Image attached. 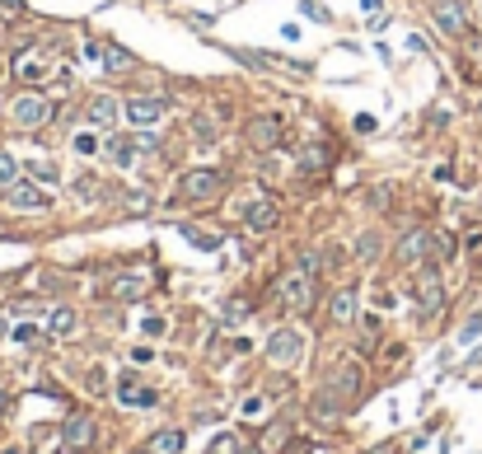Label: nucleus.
Listing matches in <instances>:
<instances>
[{"mask_svg": "<svg viewBox=\"0 0 482 454\" xmlns=\"http://www.w3.org/2000/svg\"><path fill=\"white\" fill-rule=\"evenodd\" d=\"M314 272H318V262L314 258H304L300 267H291V272L277 281V296L286 309H309L314 305Z\"/></svg>", "mask_w": 482, "mask_h": 454, "instance_id": "f257e3e1", "label": "nucleus"}, {"mask_svg": "<svg viewBox=\"0 0 482 454\" xmlns=\"http://www.w3.org/2000/svg\"><path fill=\"white\" fill-rule=\"evenodd\" d=\"M10 122L19 126V131H33V126L52 122V99H43V94H19V99H10Z\"/></svg>", "mask_w": 482, "mask_h": 454, "instance_id": "f03ea898", "label": "nucleus"}, {"mask_svg": "<svg viewBox=\"0 0 482 454\" xmlns=\"http://www.w3.org/2000/svg\"><path fill=\"white\" fill-rule=\"evenodd\" d=\"M0 197H5V206H14V211H47V206H52V193H43V183H33V178H14Z\"/></svg>", "mask_w": 482, "mask_h": 454, "instance_id": "7ed1b4c3", "label": "nucleus"}, {"mask_svg": "<svg viewBox=\"0 0 482 454\" xmlns=\"http://www.w3.org/2000/svg\"><path fill=\"white\" fill-rule=\"evenodd\" d=\"M244 141H248L253 150H258V155L277 150V146H281V117H277V113H258V117H248Z\"/></svg>", "mask_w": 482, "mask_h": 454, "instance_id": "20e7f679", "label": "nucleus"}, {"mask_svg": "<svg viewBox=\"0 0 482 454\" xmlns=\"http://www.w3.org/2000/svg\"><path fill=\"white\" fill-rule=\"evenodd\" d=\"M220 188H225L220 169H188V173H183V183H178V193L188 197V202H211Z\"/></svg>", "mask_w": 482, "mask_h": 454, "instance_id": "39448f33", "label": "nucleus"}, {"mask_svg": "<svg viewBox=\"0 0 482 454\" xmlns=\"http://www.w3.org/2000/svg\"><path fill=\"white\" fill-rule=\"evenodd\" d=\"M300 356H304V333L281 328V333H272V337H267V361L272 365H295Z\"/></svg>", "mask_w": 482, "mask_h": 454, "instance_id": "423d86ee", "label": "nucleus"}, {"mask_svg": "<svg viewBox=\"0 0 482 454\" xmlns=\"http://www.w3.org/2000/svg\"><path fill=\"white\" fill-rule=\"evenodd\" d=\"M47 70H52V61H47L43 47H19V52H14V80H23V85H43Z\"/></svg>", "mask_w": 482, "mask_h": 454, "instance_id": "0eeeda50", "label": "nucleus"}, {"mask_svg": "<svg viewBox=\"0 0 482 454\" xmlns=\"http://www.w3.org/2000/svg\"><path fill=\"white\" fill-rule=\"evenodd\" d=\"M117 403H127V408H155V389H146L136 370H127V375H117Z\"/></svg>", "mask_w": 482, "mask_h": 454, "instance_id": "6e6552de", "label": "nucleus"}, {"mask_svg": "<svg viewBox=\"0 0 482 454\" xmlns=\"http://www.w3.org/2000/svg\"><path fill=\"white\" fill-rule=\"evenodd\" d=\"M127 122L150 131V126L164 122V99H127Z\"/></svg>", "mask_w": 482, "mask_h": 454, "instance_id": "1a4fd4ad", "label": "nucleus"}, {"mask_svg": "<svg viewBox=\"0 0 482 454\" xmlns=\"http://www.w3.org/2000/svg\"><path fill=\"white\" fill-rule=\"evenodd\" d=\"M356 389H360V370L347 361V365H337L333 375H328V389H323V394L337 398V403H351V398H356Z\"/></svg>", "mask_w": 482, "mask_h": 454, "instance_id": "9d476101", "label": "nucleus"}, {"mask_svg": "<svg viewBox=\"0 0 482 454\" xmlns=\"http://www.w3.org/2000/svg\"><path fill=\"white\" fill-rule=\"evenodd\" d=\"M417 305H422V318L440 314V305H445V286H440L436 272H422V281H417Z\"/></svg>", "mask_w": 482, "mask_h": 454, "instance_id": "9b49d317", "label": "nucleus"}, {"mask_svg": "<svg viewBox=\"0 0 482 454\" xmlns=\"http://www.w3.org/2000/svg\"><path fill=\"white\" fill-rule=\"evenodd\" d=\"M61 441H66L70 454H85L94 445V421L90 417H66V426H61Z\"/></svg>", "mask_w": 482, "mask_h": 454, "instance_id": "f8f14e48", "label": "nucleus"}, {"mask_svg": "<svg viewBox=\"0 0 482 454\" xmlns=\"http://www.w3.org/2000/svg\"><path fill=\"white\" fill-rule=\"evenodd\" d=\"M277 220H281V206L267 202V197H262V202H253V206L244 211V225L253 229V234H267V229H277Z\"/></svg>", "mask_w": 482, "mask_h": 454, "instance_id": "ddd939ff", "label": "nucleus"}, {"mask_svg": "<svg viewBox=\"0 0 482 454\" xmlns=\"http://www.w3.org/2000/svg\"><path fill=\"white\" fill-rule=\"evenodd\" d=\"M431 14H436V23L445 28L449 38H459L464 28H468V23H464V5H459V0H436V5H431Z\"/></svg>", "mask_w": 482, "mask_h": 454, "instance_id": "4468645a", "label": "nucleus"}, {"mask_svg": "<svg viewBox=\"0 0 482 454\" xmlns=\"http://www.w3.org/2000/svg\"><path fill=\"white\" fill-rule=\"evenodd\" d=\"M393 258L403 262V267H412V262H427V229H407L403 239H398V253Z\"/></svg>", "mask_w": 482, "mask_h": 454, "instance_id": "2eb2a0df", "label": "nucleus"}, {"mask_svg": "<svg viewBox=\"0 0 482 454\" xmlns=\"http://www.w3.org/2000/svg\"><path fill=\"white\" fill-rule=\"evenodd\" d=\"M117 113H127V103H117L112 94H99V99L90 103V122H94V126H108V122H117Z\"/></svg>", "mask_w": 482, "mask_h": 454, "instance_id": "dca6fc26", "label": "nucleus"}, {"mask_svg": "<svg viewBox=\"0 0 482 454\" xmlns=\"http://www.w3.org/2000/svg\"><path fill=\"white\" fill-rule=\"evenodd\" d=\"M103 155H108L117 169H132V164H136V141L132 136H112L108 146H103Z\"/></svg>", "mask_w": 482, "mask_h": 454, "instance_id": "f3484780", "label": "nucleus"}, {"mask_svg": "<svg viewBox=\"0 0 482 454\" xmlns=\"http://www.w3.org/2000/svg\"><path fill=\"white\" fill-rule=\"evenodd\" d=\"M47 328H52V337H70V333H75V309L56 305L52 314H47Z\"/></svg>", "mask_w": 482, "mask_h": 454, "instance_id": "a211bd4d", "label": "nucleus"}, {"mask_svg": "<svg viewBox=\"0 0 482 454\" xmlns=\"http://www.w3.org/2000/svg\"><path fill=\"white\" fill-rule=\"evenodd\" d=\"M108 296L112 300H141L146 296V281H141V276H117V281L108 286Z\"/></svg>", "mask_w": 482, "mask_h": 454, "instance_id": "6ab92c4d", "label": "nucleus"}, {"mask_svg": "<svg viewBox=\"0 0 482 454\" xmlns=\"http://www.w3.org/2000/svg\"><path fill=\"white\" fill-rule=\"evenodd\" d=\"M328 314H333L337 323H351V318H356V296H351L347 286H342V291H337V296H333V305H328Z\"/></svg>", "mask_w": 482, "mask_h": 454, "instance_id": "aec40b11", "label": "nucleus"}, {"mask_svg": "<svg viewBox=\"0 0 482 454\" xmlns=\"http://www.w3.org/2000/svg\"><path fill=\"white\" fill-rule=\"evenodd\" d=\"M99 61L112 70V75H117V70H132V66H136V57H132V52H122V47H99Z\"/></svg>", "mask_w": 482, "mask_h": 454, "instance_id": "412c9836", "label": "nucleus"}, {"mask_svg": "<svg viewBox=\"0 0 482 454\" xmlns=\"http://www.w3.org/2000/svg\"><path fill=\"white\" fill-rule=\"evenodd\" d=\"M384 249V239H380V229H360V239H356V258L360 262H375V253Z\"/></svg>", "mask_w": 482, "mask_h": 454, "instance_id": "4be33fe9", "label": "nucleus"}, {"mask_svg": "<svg viewBox=\"0 0 482 454\" xmlns=\"http://www.w3.org/2000/svg\"><path fill=\"white\" fill-rule=\"evenodd\" d=\"M150 454H183V431H159V436H150Z\"/></svg>", "mask_w": 482, "mask_h": 454, "instance_id": "5701e85b", "label": "nucleus"}, {"mask_svg": "<svg viewBox=\"0 0 482 454\" xmlns=\"http://www.w3.org/2000/svg\"><path fill=\"white\" fill-rule=\"evenodd\" d=\"M192 131H197L202 146H215V141H220V126H215L211 117H192Z\"/></svg>", "mask_w": 482, "mask_h": 454, "instance_id": "b1692460", "label": "nucleus"}, {"mask_svg": "<svg viewBox=\"0 0 482 454\" xmlns=\"http://www.w3.org/2000/svg\"><path fill=\"white\" fill-rule=\"evenodd\" d=\"M70 150H75V155H94V150H99V136H94V131H75Z\"/></svg>", "mask_w": 482, "mask_h": 454, "instance_id": "393cba45", "label": "nucleus"}, {"mask_svg": "<svg viewBox=\"0 0 482 454\" xmlns=\"http://www.w3.org/2000/svg\"><path fill=\"white\" fill-rule=\"evenodd\" d=\"M14 178H19V164H14V155H5V150H0V188H10Z\"/></svg>", "mask_w": 482, "mask_h": 454, "instance_id": "a878e982", "label": "nucleus"}, {"mask_svg": "<svg viewBox=\"0 0 482 454\" xmlns=\"http://www.w3.org/2000/svg\"><path fill=\"white\" fill-rule=\"evenodd\" d=\"M248 309H253V305H248V300H230V305H225V323H239V318H248Z\"/></svg>", "mask_w": 482, "mask_h": 454, "instance_id": "bb28decb", "label": "nucleus"}, {"mask_svg": "<svg viewBox=\"0 0 482 454\" xmlns=\"http://www.w3.org/2000/svg\"><path fill=\"white\" fill-rule=\"evenodd\" d=\"M33 173H38V183H56V178H61V169H56L52 159H38V164H33Z\"/></svg>", "mask_w": 482, "mask_h": 454, "instance_id": "cd10ccee", "label": "nucleus"}, {"mask_svg": "<svg viewBox=\"0 0 482 454\" xmlns=\"http://www.w3.org/2000/svg\"><path fill=\"white\" fill-rule=\"evenodd\" d=\"M262 412H267V398H258V394H253V398H244V417H253V421H258Z\"/></svg>", "mask_w": 482, "mask_h": 454, "instance_id": "c85d7f7f", "label": "nucleus"}, {"mask_svg": "<svg viewBox=\"0 0 482 454\" xmlns=\"http://www.w3.org/2000/svg\"><path fill=\"white\" fill-rule=\"evenodd\" d=\"M478 333H482V314H473L468 323L459 328V342H478Z\"/></svg>", "mask_w": 482, "mask_h": 454, "instance_id": "c756f323", "label": "nucleus"}, {"mask_svg": "<svg viewBox=\"0 0 482 454\" xmlns=\"http://www.w3.org/2000/svg\"><path fill=\"white\" fill-rule=\"evenodd\" d=\"M141 328H146V337H159V333H164L168 323H164V318H159V314H150L146 323H141Z\"/></svg>", "mask_w": 482, "mask_h": 454, "instance_id": "7c9ffc66", "label": "nucleus"}, {"mask_svg": "<svg viewBox=\"0 0 482 454\" xmlns=\"http://www.w3.org/2000/svg\"><path fill=\"white\" fill-rule=\"evenodd\" d=\"M14 342H38V323H19V328H14Z\"/></svg>", "mask_w": 482, "mask_h": 454, "instance_id": "2f4dec72", "label": "nucleus"}, {"mask_svg": "<svg viewBox=\"0 0 482 454\" xmlns=\"http://www.w3.org/2000/svg\"><path fill=\"white\" fill-rule=\"evenodd\" d=\"M215 454H239V441L235 436H220V441H215Z\"/></svg>", "mask_w": 482, "mask_h": 454, "instance_id": "473e14b6", "label": "nucleus"}, {"mask_svg": "<svg viewBox=\"0 0 482 454\" xmlns=\"http://www.w3.org/2000/svg\"><path fill=\"white\" fill-rule=\"evenodd\" d=\"M52 436H56V431H52V426H33V445H38V450H43V445H47V441H52Z\"/></svg>", "mask_w": 482, "mask_h": 454, "instance_id": "72a5a7b5", "label": "nucleus"}, {"mask_svg": "<svg viewBox=\"0 0 482 454\" xmlns=\"http://www.w3.org/2000/svg\"><path fill=\"white\" fill-rule=\"evenodd\" d=\"M468 253H473V258H482V229H473V234H468Z\"/></svg>", "mask_w": 482, "mask_h": 454, "instance_id": "f704fd0d", "label": "nucleus"}, {"mask_svg": "<svg viewBox=\"0 0 482 454\" xmlns=\"http://www.w3.org/2000/svg\"><path fill=\"white\" fill-rule=\"evenodd\" d=\"M356 131H375V117L370 113H356Z\"/></svg>", "mask_w": 482, "mask_h": 454, "instance_id": "c9c22d12", "label": "nucleus"}, {"mask_svg": "<svg viewBox=\"0 0 482 454\" xmlns=\"http://www.w3.org/2000/svg\"><path fill=\"white\" fill-rule=\"evenodd\" d=\"M0 5H5L10 14H23V0H0Z\"/></svg>", "mask_w": 482, "mask_h": 454, "instance_id": "e433bc0d", "label": "nucleus"}, {"mask_svg": "<svg viewBox=\"0 0 482 454\" xmlns=\"http://www.w3.org/2000/svg\"><path fill=\"white\" fill-rule=\"evenodd\" d=\"M5 398H10V389H5V384H0V403H5Z\"/></svg>", "mask_w": 482, "mask_h": 454, "instance_id": "4c0bfd02", "label": "nucleus"}, {"mask_svg": "<svg viewBox=\"0 0 482 454\" xmlns=\"http://www.w3.org/2000/svg\"><path fill=\"white\" fill-rule=\"evenodd\" d=\"M0 333H5V314H0Z\"/></svg>", "mask_w": 482, "mask_h": 454, "instance_id": "58836bf2", "label": "nucleus"}, {"mask_svg": "<svg viewBox=\"0 0 482 454\" xmlns=\"http://www.w3.org/2000/svg\"><path fill=\"white\" fill-rule=\"evenodd\" d=\"M244 454H262V450H244Z\"/></svg>", "mask_w": 482, "mask_h": 454, "instance_id": "ea45409f", "label": "nucleus"}, {"mask_svg": "<svg viewBox=\"0 0 482 454\" xmlns=\"http://www.w3.org/2000/svg\"><path fill=\"white\" fill-rule=\"evenodd\" d=\"M478 117H482V103H478Z\"/></svg>", "mask_w": 482, "mask_h": 454, "instance_id": "a19ab883", "label": "nucleus"}]
</instances>
